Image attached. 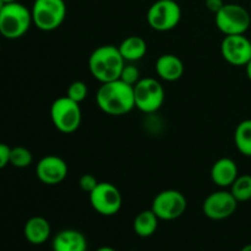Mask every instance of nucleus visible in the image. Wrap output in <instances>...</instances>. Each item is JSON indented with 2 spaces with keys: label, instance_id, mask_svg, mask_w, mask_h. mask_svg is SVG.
Segmentation results:
<instances>
[{
  "label": "nucleus",
  "instance_id": "bb28decb",
  "mask_svg": "<svg viewBox=\"0 0 251 251\" xmlns=\"http://www.w3.org/2000/svg\"><path fill=\"white\" fill-rule=\"evenodd\" d=\"M226 2L223 0H205V5L207 7L208 11L213 12V14H217L223 6H225Z\"/></svg>",
  "mask_w": 251,
  "mask_h": 251
},
{
  "label": "nucleus",
  "instance_id": "6ab92c4d",
  "mask_svg": "<svg viewBox=\"0 0 251 251\" xmlns=\"http://www.w3.org/2000/svg\"><path fill=\"white\" fill-rule=\"evenodd\" d=\"M158 222L159 218L157 217L156 213L152 210H146L140 212L135 217L132 228H134V232L139 237L147 238L156 233L157 228H158Z\"/></svg>",
  "mask_w": 251,
  "mask_h": 251
},
{
  "label": "nucleus",
  "instance_id": "aec40b11",
  "mask_svg": "<svg viewBox=\"0 0 251 251\" xmlns=\"http://www.w3.org/2000/svg\"><path fill=\"white\" fill-rule=\"evenodd\" d=\"M234 144L240 153L251 157V119L243 120L235 127Z\"/></svg>",
  "mask_w": 251,
  "mask_h": 251
},
{
  "label": "nucleus",
  "instance_id": "c756f323",
  "mask_svg": "<svg viewBox=\"0 0 251 251\" xmlns=\"http://www.w3.org/2000/svg\"><path fill=\"white\" fill-rule=\"evenodd\" d=\"M240 251H251V244L245 245L244 248H242V250H240Z\"/></svg>",
  "mask_w": 251,
  "mask_h": 251
},
{
  "label": "nucleus",
  "instance_id": "f8f14e48",
  "mask_svg": "<svg viewBox=\"0 0 251 251\" xmlns=\"http://www.w3.org/2000/svg\"><path fill=\"white\" fill-rule=\"evenodd\" d=\"M221 54L233 66H245L251 60V41L245 34L225 36L221 43Z\"/></svg>",
  "mask_w": 251,
  "mask_h": 251
},
{
  "label": "nucleus",
  "instance_id": "1a4fd4ad",
  "mask_svg": "<svg viewBox=\"0 0 251 251\" xmlns=\"http://www.w3.org/2000/svg\"><path fill=\"white\" fill-rule=\"evenodd\" d=\"M188 207V201L180 191L168 189L154 196L151 210L159 221H174L181 217Z\"/></svg>",
  "mask_w": 251,
  "mask_h": 251
},
{
  "label": "nucleus",
  "instance_id": "2f4dec72",
  "mask_svg": "<svg viewBox=\"0 0 251 251\" xmlns=\"http://www.w3.org/2000/svg\"><path fill=\"white\" fill-rule=\"evenodd\" d=\"M5 2H6V4H9V2H14V1H17V0H4Z\"/></svg>",
  "mask_w": 251,
  "mask_h": 251
},
{
  "label": "nucleus",
  "instance_id": "f3484780",
  "mask_svg": "<svg viewBox=\"0 0 251 251\" xmlns=\"http://www.w3.org/2000/svg\"><path fill=\"white\" fill-rule=\"evenodd\" d=\"M51 228L48 221L43 217H32L26 222L24 227L25 238L33 245H41L46 243L50 237Z\"/></svg>",
  "mask_w": 251,
  "mask_h": 251
},
{
  "label": "nucleus",
  "instance_id": "dca6fc26",
  "mask_svg": "<svg viewBox=\"0 0 251 251\" xmlns=\"http://www.w3.org/2000/svg\"><path fill=\"white\" fill-rule=\"evenodd\" d=\"M156 73L163 81L174 82L184 74V64L176 54H163L156 61Z\"/></svg>",
  "mask_w": 251,
  "mask_h": 251
},
{
  "label": "nucleus",
  "instance_id": "a211bd4d",
  "mask_svg": "<svg viewBox=\"0 0 251 251\" xmlns=\"http://www.w3.org/2000/svg\"><path fill=\"white\" fill-rule=\"evenodd\" d=\"M118 49L125 63H134L141 60L146 55L147 43L142 37L129 36L119 44Z\"/></svg>",
  "mask_w": 251,
  "mask_h": 251
},
{
  "label": "nucleus",
  "instance_id": "ddd939ff",
  "mask_svg": "<svg viewBox=\"0 0 251 251\" xmlns=\"http://www.w3.org/2000/svg\"><path fill=\"white\" fill-rule=\"evenodd\" d=\"M68 164L63 158L54 154L43 157L36 166V174L39 181L46 185H58L68 176Z\"/></svg>",
  "mask_w": 251,
  "mask_h": 251
},
{
  "label": "nucleus",
  "instance_id": "423d86ee",
  "mask_svg": "<svg viewBox=\"0 0 251 251\" xmlns=\"http://www.w3.org/2000/svg\"><path fill=\"white\" fill-rule=\"evenodd\" d=\"M215 22L225 36L245 34L251 25V14L239 4H225L215 15Z\"/></svg>",
  "mask_w": 251,
  "mask_h": 251
},
{
  "label": "nucleus",
  "instance_id": "f03ea898",
  "mask_svg": "<svg viewBox=\"0 0 251 251\" xmlns=\"http://www.w3.org/2000/svg\"><path fill=\"white\" fill-rule=\"evenodd\" d=\"M125 60L118 47L105 44L96 48L88 58V69L93 77L100 83L118 80L120 77Z\"/></svg>",
  "mask_w": 251,
  "mask_h": 251
},
{
  "label": "nucleus",
  "instance_id": "6e6552de",
  "mask_svg": "<svg viewBox=\"0 0 251 251\" xmlns=\"http://www.w3.org/2000/svg\"><path fill=\"white\" fill-rule=\"evenodd\" d=\"M146 19L152 29L168 32L180 22L181 9L176 0H156L150 6Z\"/></svg>",
  "mask_w": 251,
  "mask_h": 251
},
{
  "label": "nucleus",
  "instance_id": "0eeeda50",
  "mask_svg": "<svg viewBox=\"0 0 251 251\" xmlns=\"http://www.w3.org/2000/svg\"><path fill=\"white\" fill-rule=\"evenodd\" d=\"M135 108L146 114L157 112L163 105L166 92L158 80L153 77L140 78L134 86Z\"/></svg>",
  "mask_w": 251,
  "mask_h": 251
},
{
  "label": "nucleus",
  "instance_id": "39448f33",
  "mask_svg": "<svg viewBox=\"0 0 251 251\" xmlns=\"http://www.w3.org/2000/svg\"><path fill=\"white\" fill-rule=\"evenodd\" d=\"M50 118L54 127L63 134H73L80 127L82 120L80 103L68 96L56 98L50 107Z\"/></svg>",
  "mask_w": 251,
  "mask_h": 251
},
{
  "label": "nucleus",
  "instance_id": "473e14b6",
  "mask_svg": "<svg viewBox=\"0 0 251 251\" xmlns=\"http://www.w3.org/2000/svg\"><path fill=\"white\" fill-rule=\"evenodd\" d=\"M250 14H251V2H250Z\"/></svg>",
  "mask_w": 251,
  "mask_h": 251
},
{
  "label": "nucleus",
  "instance_id": "393cba45",
  "mask_svg": "<svg viewBox=\"0 0 251 251\" xmlns=\"http://www.w3.org/2000/svg\"><path fill=\"white\" fill-rule=\"evenodd\" d=\"M98 183H100V181L97 180V178H96L95 176H92V174H83L80 178L78 185H80L81 190L90 194L95 190V188L98 185Z\"/></svg>",
  "mask_w": 251,
  "mask_h": 251
},
{
  "label": "nucleus",
  "instance_id": "cd10ccee",
  "mask_svg": "<svg viewBox=\"0 0 251 251\" xmlns=\"http://www.w3.org/2000/svg\"><path fill=\"white\" fill-rule=\"evenodd\" d=\"M245 71H247L248 78L251 81V60L247 64V65H245Z\"/></svg>",
  "mask_w": 251,
  "mask_h": 251
},
{
  "label": "nucleus",
  "instance_id": "5701e85b",
  "mask_svg": "<svg viewBox=\"0 0 251 251\" xmlns=\"http://www.w3.org/2000/svg\"><path fill=\"white\" fill-rule=\"evenodd\" d=\"M88 95V88L87 85H86L83 81H74L73 83H70V86L68 87V92H66V96H68L70 100H75V102L81 103L82 100H85V98L87 97Z\"/></svg>",
  "mask_w": 251,
  "mask_h": 251
},
{
  "label": "nucleus",
  "instance_id": "7ed1b4c3",
  "mask_svg": "<svg viewBox=\"0 0 251 251\" xmlns=\"http://www.w3.org/2000/svg\"><path fill=\"white\" fill-rule=\"evenodd\" d=\"M32 24L31 10L19 1L5 4L0 11V34L6 39L24 37Z\"/></svg>",
  "mask_w": 251,
  "mask_h": 251
},
{
  "label": "nucleus",
  "instance_id": "412c9836",
  "mask_svg": "<svg viewBox=\"0 0 251 251\" xmlns=\"http://www.w3.org/2000/svg\"><path fill=\"white\" fill-rule=\"evenodd\" d=\"M230 193L233 194L238 202H245L251 200V176L243 174L235 179L230 186Z\"/></svg>",
  "mask_w": 251,
  "mask_h": 251
},
{
  "label": "nucleus",
  "instance_id": "2eb2a0df",
  "mask_svg": "<svg viewBox=\"0 0 251 251\" xmlns=\"http://www.w3.org/2000/svg\"><path fill=\"white\" fill-rule=\"evenodd\" d=\"M53 251H87L85 235L76 229H63L54 237Z\"/></svg>",
  "mask_w": 251,
  "mask_h": 251
},
{
  "label": "nucleus",
  "instance_id": "f257e3e1",
  "mask_svg": "<svg viewBox=\"0 0 251 251\" xmlns=\"http://www.w3.org/2000/svg\"><path fill=\"white\" fill-rule=\"evenodd\" d=\"M96 102L103 113L113 117H120L131 112L135 108L134 86L127 85L120 78L100 83Z\"/></svg>",
  "mask_w": 251,
  "mask_h": 251
},
{
  "label": "nucleus",
  "instance_id": "20e7f679",
  "mask_svg": "<svg viewBox=\"0 0 251 251\" xmlns=\"http://www.w3.org/2000/svg\"><path fill=\"white\" fill-rule=\"evenodd\" d=\"M31 14L37 28L51 32L58 29L65 21L68 7L64 0H34Z\"/></svg>",
  "mask_w": 251,
  "mask_h": 251
},
{
  "label": "nucleus",
  "instance_id": "c85d7f7f",
  "mask_svg": "<svg viewBox=\"0 0 251 251\" xmlns=\"http://www.w3.org/2000/svg\"><path fill=\"white\" fill-rule=\"evenodd\" d=\"M96 251H117V250L113 249V248L110 247H100V249H97Z\"/></svg>",
  "mask_w": 251,
  "mask_h": 251
},
{
  "label": "nucleus",
  "instance_id": "a878e982",
  "mask_svg": "<svg viewBox=\"0 0 251 251\" xmlns=\"http://www.w3.org/2000/svg\"><path fill=\"white\" fill-rule=\"evenodd\" d=\"M10 152H11V147L0 142V169L5 168L10 163Z\"/></svg>",
  "mask_w": 251,
  "mask_h": 251
},
{
  "label": "nucleus",
  "instance_id": "7c9ffc66",
  "mask_svg": "<svg viewBox=\"0 0 251 251\" xmlns=\"http://www.w3.org/2000/svg\"><path fill=\"white\" fill-rule=\"evenodd\" d=\"M5 4H6V2H5L4 0H0V11H1V10H2V7L5 6Z\"/></svg>",
  "mask_w": 251,
  "mask_h": 251
},
{
  "label": "nucleus",
  "instance_id": "9d476101",
  "mask_svg": "<svg viewBox=\"0 0 251 251\" xmlns=\"http://www.w3.org/2000/svg\"><path fill=\"white\" fill-rule=\"evenodd\" d=\"M88 196L93 210L102 216H114L122 208L123 198L119 189L107 181H100Z\"/></svg>",
  "mask_w": 251,
  "mask_h": 251
},
{
  "label": "nucleus",
  "instance_id": "4be33fe9",
  "mask_svg": "<svg viewBox=\"0 0 251 251\" xmlns=\"http://www.w3.org/2000/svg\"><path fill=\"white\" fill-rule=\"evenodd\" d=\"M33 156L31 151L24 146L12 147L10 152V164L16 168H27L32 164Z\"/></svg>",
  "mask_w": 251,
  "mask_h": 251
},
{
  "label": "nucleus",
  "instance_id": "b1692460",
  "mask_svg": "<svg viewBox=\"0 0 251 251\" xmlns=\"http://www.w3.org/2000/svg\"><path fill=\"white\" fill-rule=\"evenodd\" d=\"M119 78L122 81H124L125 83H127V85L135 86L140 81L139 69H137L132 63H129V64L125 63Z\"/></svg>",
  "mask_w": 251,
  "mask_h": 251
},
{
  "label": "nucleus",
  "instance_id": "9b49d317",
  "mask_svg": "<svg viewBox=\"0 0 251 251\" xmlns=\"http://www.w3.org/2000/svg\"><path fill=\"white\" fill-rule=\"evenodd\" d=\"M238 207L237 199L230 191L218 190L210 194L202 205L203 215L212 221H223L234 215Z\"/></svg>",
  "mask_w": 251,
  "mask_h": 251
},
{
  "label": "nucleus",
  "instance_id": "4468645a",
  "mask_svg": "<svg viewBox=\"0 0 251 251\" xmlns=\"http://www.w3.org/2000/svg\"><path fill=\"white\" fill-rule=\"evenodd\" d=\"M238 176L239 171L237 163L228 157L216 161L211 168V179L220 188H230Z\"/></svg>",
  "mask_w": 251,
  "mask_h": 251
}]
</instances>
